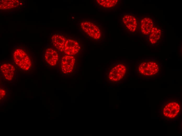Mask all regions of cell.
<instances>
[{"mask_svg":"<svg viewBox=\"0 0 182 136\" xmlns=\"http://www.w3.org/2000/svg\"><path fill=\"white\" fill-rule=\"evenodd\" d=\"M15 64L22 69L29 70L31 65L30 59L27 54L22 50L18 49L14 52L13 55Z\"/></svg>","mask_w":182,"mask_h":136,"instance_id":"cell-1","label":"cell"},{"mask_svg":"<svg viewBox=\"0 0 182 136\" xmlns=\"http://www.w3.org/2000/svg\"><path fill=\"white\" fill-rule=\"evenodd\" d=\"M81 26L83 31L92 38L97 39L100 38L101 32L99 28L93 22L83 21L81 23Z\"/></svg>","mask_w":182,"mask_h":136,"instance_id":"cell-2","label":"cell"},{"mask_svg":"<svg viewBox=\"0 0 182 136\" xmlns=\"http://www.w3.org/2000/svg\"><path fill=\"white\" fill-rule=\"evenodd\" d=\"M126 69L122 64H118L113 67L110 72L109 75V79L113 81H116L121 79L125 75Z\"/></svg>","mask_w":182,"mask_h":136,"instance_id":"cell-3","label":"cell"},{"mask_svg":"<svg viewBox=\"0 0 182 136\" xmlns=\"http://www.w3.org/2000/svg\"><path fill=\"white\" fill-rule=\"evenodd\" d=\"M122 22L125 28L131 32H134L137 29L138 26L137 18L130 14H126L123 16Z\"/></svg>","mask_w":182,"mask_h":136,"instance_id":"cell-4","label":"cell"},{"mask_svg":"<svg viewBox=\"0 0 182 136\" xmlns=\"http://www.w3.org/2000/svg\"><path fill=\"white\" fill-rule=\"evenodd\" d=\"M75 62V59L72 55H67L64 56L61 60V68L64 74L71 72Z\"/></svg>","mask_w":182,"mask_h":136,"instance_id":"cell-5","label":"cell"},{"mask_svg":"<svg viewBox=\"0 0 182 136\" xmlns=\"http://www.w3.org/2000/svg\"><path fill=\"white\" fill-rule=\"evenodd\" d=\"M179 105L177 102H171L164 107L163 112L164 115L169 118L175 117L180 111Z\"/></svg>","mask_w":182,"mask_h":136,"instance_id":"cell-6","label":"cell"},{"mask_svg":"<svg viewBox=\"0 0 182 136\" xmlns=\"http://www.w3.org/2000/svg\"><path fill=\"white\" fill-rule=\"evenodd\" d=\"M80 49V47L77 41L67 39L65 44L63 51L67 55L73 56L77 54Z\"/></svg>","mask_w":182,"mask_h":136,"instance_id":"cell-7","label":"cell"},{"mask_svg":"<svg viewBox=\"0 0 182 136\" xmlns=\"http://www.w3.org/2000/svg\"><path fill=\"white\" fill-rule=\"evenodd\" d=\"M1 71L5 78L8 80H12L15 75V68L12 65L4 63L0 66Z\"/></svg>","mask_w":182,"mask_h":136,"instance_id":"cell-8","label":"cell"},{"mask_svg":"<svg viewBox=\"0 0 182 136\" xmlns=\"http://www.w3.org/2000/svg\"><path fill=\"white\" fill-rule=\"evenodd\" d=\"M140 25L142 33L145 35L150 34L153 27V22L149 17L141 18L140 21Z\"/></svg>","mask_w":182,"mask_h":136,"instance_id":"cell-9","label":"cell"},{"mask_svg":"<svg viewBox=\"0 0 182 136\" xmlns=\"http://www.w3.org/2000/svg\"><path fill=\"white\" fill-rule=\"evenodd\" d=\"M45 58L46 62L50 65H55L58 60L59 56L57 52L52 48H48L46 50Z\"/></svg>","mask_w":182,"mask_h":136,"instance_id":"cell-10","label":"cell"},{"mask_svg":"<svg viewBox=\"0 0 182 136\" xmlns=\"http://www.w3.org/2000/svg\"><path fill=\"white\" fill-rule=\"evenodd\" d=\"M51 40L53 45L55 48L61 52L63 51L66 41L65 37L59 35L55 34L52 36Z\"/></svg>","mask_w":182,"mask_h":136,"instance_id":"cell-11","label":"cell"},{"mask_svg":"<svg viewBox=\"0 0 182 136\" xmlns=\"http://www.w3.org/2000/svg\"><path fill=\"white\" fill-rule=\"evenodd\" d=\"M19 1L17 0H3L0 1V8L6 9L12 8L18 6Z\"/></svg>","mask_w":182,"mask_h":136,"instance_id":"cell-12","label":"cell"},{"mask_svg":"<svg viewBox=\"0 0 182 136\" xmlns=\"http://www.w3.org/2000/svg\"><path fill=\"white\" fill-rule=\"evenodd\" d=\"M161 35V30L156 27H153L150 33L149 40L153 44L156 43L160 39Z\"/></svg>","mask_w":182,"mask_h":136,"instance_id":"cell-13","label":"cell"},{"mask_svg":"<svg viewBox=\"0 0 182 136\" xmlns=\"http://www.w3.org/2000/svg\"><path fill=\"white\" fill-rule=\"evenodd\" d=\"M97 3L105 9H112L115 8L118 3V0H97Z\"/></svg>","mask_w":182,"mask_h":136,"instance_id":"cell-14","label":"cell"},{"mask_svg":"<svg viewBox=\"0 0 182 136\" xmlns=\"http://www.w3.org/2000/svg\"><path fill=\"white\" fill-rule=\"evenodd\" d=\"M0 98H3L4 97L5 95V91L2 89H0Z\"/></svg>","mask_w":182,"mask_h":136,"instance_id":"cell-15","label":"cell"}]
</instances>
